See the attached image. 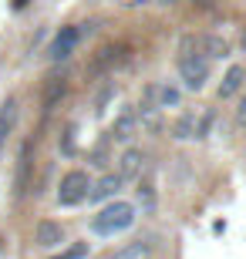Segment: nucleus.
<instances>
[{"label": "nucleus", "instance_id": "f257e3e1", "mask_svg": "<svg viewBox=\"0 0 246 259\" xmlns=\"http://www.w3.org/2000/svg\"><path fill=\"white\" fill-rule=\"evenodd\" d=\"M179 74L186 81V88L199 91L209 81V58L199 51V37H186L179 51Z\"/></svg>", "mask_w": 246, "mask_h": 259}, {"label": "nucleus", "instance_id": "f03ea898", "mask_svg": "<svg viewBox=\"0 0 246 259\" xmlns=\"http://www.w3.org/2000/svg\"><path fill=\"white\" fill-rule=\"evenodd\" d=\"M132 222H135V205L115 199L91 219V229H95L98 236H115V232H125Z\"/></svg>", "mask_w": 246, "mask_h": 259}, {"label": "nucleus", "instance_id": "7ed1b4c3", "mask_svg": "<svg viewBox=\"0 0 246 259\" xmlns=\"http://www.w3.org/2000/svg\"><path fill=\"white\" fill-rule=\"evenodd\" d=\"M88 192H91V182H88V175L85 172H67L64 179H61V185H57V202L61 205H81V202L88 199Z\"/></svg>", "mask_w": 246, "mask_h": 259}, {"label": "nucleus", "instance_id": "20e7f679", "mask_svg": "<svg viewBox=\"0 0 246 259\" xmlns=\"http://www.w3.org/2000/svg\"><path fill=\"white\" fill-rule=\"evenodd\" d=\"M81 34H85V24H75V27H61L54 34V40H51L48 48V58L51 61H67L71 54H75L78 40H81Z\"/></svg>", "mask_w": 246, "mask_h": 259}, {"label": "nucleus", "instance_id": "39448f33", "mask_svg": "<svg viewBox=\"0 0 246 259\" xmlns=\"http://www.w3.org/2000/svg\"><path fill=\"white\" fill-rule=\"evenodd\" d=\"M209 125H213V111L206 115H182L175 121V138H206L209 135Z\"/></svg>", "mask_w": 246, "mask_h": 259}, {"label": "nucleus", "instance_id": "423d86ee", "mask_svg": "<svg viewBox=\"0 0 246 259\" xmlns=\"http://www.w3.org/2000/svg\"><path fill=\"white\" fill-rule=\"evenodd\" d=\"M34 242H38L41 249H54V246L64 242V229H61L57 222L44 219V222H38V229H34Z\"/></svg>", "mask_w": 246, "mask_h": 259}, {"label": "nucleus", "instance_id": "0eeeda50", "mask_svg": "<svg viewBox=\"0 0 246 259\" xmlns=\"http://www.w3.org/2000/svg\"><path fill=\"white\" fill-rule=\"evenodd\" d=\"M243 84H246V67H243V64H233L226 74H223V84H219V98L226 101V98L239 95V91H243Z\"/></svg>", "mask_w": 246, "mask_h": 259}, {"label": "nucleus", "instance_id": "6e6552de", "mask_svg": "<svg viewBox=\"0 0 246 259\" xmlns=\"http://www.w3.org/2000/svg\"><path fill=\"white\" fill-rule=\"evenodd\" d=\"M142 172H145V155L138 152V148H128V152L122 155L118 175H122V179H142Z\"/></svg>", "mask_w": 246, "mask_h": 259}, {"label": "nucleus", "instance_id": "1a4fd4ad", "mask_svg": "<svg viewBox=\"0 0 246 259\" xmlns=\"http://www.w3.org/2000/svg\"><path fill=\"white\" fill-rule=\"evenodd\" d=\"M30 152H34V145L24 142V148H20V158H17V179H14V185H17V195L27 192L30 185Z\"/></svg>", "mask_w": 246, "mask_h": 259}, {"label": "nucleus", "instance_id": "9d476101", "mask_svg": "<svg viewBox=\"0 0 246 259\" xmlns=\"http://www.w3.org/2000/svg\"><path fill=\"white\" fill-rule=\"evenodd\" d=\"M14 121H17V101L7 98V101L0 105V152H4V145H7V135L14 132Z\"/></svg>", "mask_w": 246, "mask_h": 259}, {"label": "nucleus", "instance_id": "9b49d317", "mask_svg": "<svg viewBox=\"0 0 246 259\" xmlns=\"http://www.w3.org/2000/svg\"><path fill=\"white\" fill-rule=\"evenodd\" d=\"M122 175H104L101 182L98 185H91V192H88V199H95V202H101V199H112L115 192H118V189H122Z\"/></svg>", "mask_w": 246, "mask_h": 259}, {"label": "nucleus", "instance_id": "f8f14e48", "mask_svg": "<svg viewBox=\"0 0 246 259\" xmlns=\"http://www.w3.org/2000/svg\"><path fill=\"white\" fill-rule=\"evenodd\" d=\"M135 125H138V115H135V111H125V115L112 125V138L115 142H128L132 132H135Z\"/></svg>", "mask_w": 246, "mask_h": 259}, {"label": "nucleus", "instance_id": "ddd939ff", "mask_svg": "<svg viewBox=\"0 0 246 259\" xmlns=\"http://www.w3.org/2000/svg\"><path fill=\"white\" fill-rule=\"evenodd\" d=\"M199 51L206 54V58H226L229 54V44L216 34H209V37H199Z\"/></svg>", "mask_w": 246, "mask_h": 259}, {"label": "nucleus", "instance_id": "4468645a", "mask_svg": "<svg viewBox=\"0 0 246 259\" xmlns=\"http://www.w3.org/2000/svg\"><path fill=\"white\" fill-rule=\"evenodd\" d=\"M149 256H152L149 242H128V246H122L112 259H149Z\"/></svg>", "mask_w": 246, "mask_h": 259}, {"label": "nucleus", "instance_id": "2eb2a0df", "mask_svg": "<svg viewBox=\"0 0 246 259\" xmlns=\"http://www.w3.org/2000/svg\"><path fill=\"white\" fill-rule=\"evenodd\" d=\"M85 256H88V242H75V246L61 249L54 259H85Z\"/></svg>", "mask_w": 246, "mask_h": 259}, {"label": "nucleus", "instance_id": "dca6fc26", "mask_svg": "<svg viewBox=\"0 0 246 259\" xmlns=\"http://www.w3.org/2000/svg\"><path fill=\"white\" fill-rule=\"evenodd\" d=\"M64 95V81H57V77H51V84H48V108L54 105L57 98Z\"/></svg>", "mask_w": 246, "mask_h": 259}, {"label": "nucleus", "instance_id": "f3484780", "mask_svg": "<svg viewBox=\"0 0 246 259\" xmlns=\"http://www.w3.org/2000/svg\"><path fill=\"white\" fill-rule=\"evenodd\" d=\"M236 125L246 128V95L239 98V105H236Z\"/></svg>", "mask_w": 246, "mask_h": 259}, {"label": "nucleus", "instance_id": "a211bd4d", "mask_svg": "<svg viewBox=\"0 0 246 259\" xmlns=\"http://www.w3.org/2000/svg\"><path fill=\"white\" fill-rule=\"evenodd\" d=\"M14 4H17V7H24V4H27V0H14Z\"/></svg>", "mask_w": 246, "mask_h": 259}, {"label": "nucleus", "instance_id": "6ab92c4d", "mask_svg": "<svg viewBox=\"0 0 246 259\" xmlns=\"http://www.w3.org/2000/svg\"><path fill=\"white\" fill-rule=\"evenodd\" d=\"M243 48H246V34H243Z\"/></svg>", "mask_w": 246, "mask_h": 259}]
</instances>
